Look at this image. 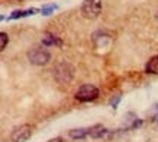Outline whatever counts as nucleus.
<instances>
[{
    "label": "nucleus",
    "mask_w": 158,
    "mask_h": 142,
    "mask_svg": "<svg viewBox=\"0 0 158 142\" xmlns=\"http://www.w3.org/2000/svg\"><path fill=\"white\" fill-rule=\"evenodd\" d=\"M102 10V2L101 0H84L81 6V13L86 19H95L100 16Z\"/></svg>",
    "instance_id": "4"
},
{
    "label": "nucleus",
    "mask_w": 158,
    "mask_h": 142,
    "mask_svg": "<svg viewBox=\"0 0 158 142\" xmlns=\"http://www.w3.org/2000/svg\"><path fill=\"white\" fill-rule=\"evenodd\" d=\"M151 116H152V119L155 120V122H158V104H155L152 107V110H151Z\"/></svg>",
    "instance_id": "14"
},
{
    "label": "nucleus",
    "mask_w": 158,
    "mask_h": 142,
    "mask_svg": "<svg viewBox=\"0 0 158 142\" xmlns=\"http://www.w3.org/2000/svg\"><path fill=\"white\" fill-rule=\"evenodd\" d=\"M7 43H9V35L6 34V32H2L0 34V50H5Z\"/></svg>",
    "instance_id": "12"
},
{
    "label": "nucleus",
    "mask_w": 158,
    "mask_h": 142,
    "mask_svg": "<svg viewBox=\"0 0 158 142\" xmlns=\"http://www.w3.org/2000/svg\"><path fill=\"white\" fill-rule=\"evenodd\" d=\"M110 135V131L106 129L102 125H95L89 127V136L94 139H101V138H107Z\"/></svg>",
    "instance_id": "7"
},
{
    "label": "nucleus",
    "mask_w": 158,
    "mask_h": 142,
    "mask_svg": "<svg viewBox=\"0 0 158 142\" xmlns=\"http://www.w3.org/2000/svg\"><path fill=\"white\" fill-rule=\"evenodd\" d=\"M48 142H63L62 138H54V139H50Z\"/></svg>",
    "instance_id": "15"
},
{
    "label": "nucleus",
    "mask_w": 158,
    "mask_h": 142,
    "mask_svg": "<svg viewBox=\"0 0 158 142\" xmlns=\"http://www.w3.org/2000/svg\"><path fill=\"white\" fill-rule=\"evenodd\" d=\"M41 44L44 47H51V46H57V47H62L63 46V41L56 37L54 34H50V32H45L41 38Z\"/></svg>",
    "instance_id": "6"
},
{
    "label": "nucleus",
    "mask_w": 158,
    "mask_h": 142,
    "mask_svg": "<svg viewBox=\"0 0 158 142\" xmlns=\"http://www.w3.org/2000/svg\"><path fill=\"white\" fill-rule=\"evenodd\" d=\"M147 73H152V75H158V54L154 56L151 60H148L147 66H145Z\"/></svg>",
    "instance_id": "10"
},
{
    "label": "nucleus",
    "mask_w": 158,
    "mask_h": 142,
    "mask_svg": "<svg viewBox=\"0 0 158 142\" xmlns=\"http://www.w3.org/2000/svg\"><path fill=\"white\" fill-rule=\"evenodd\" d=\"M73 72H75L73 66L70 63L64 62V60L57 62L56 66L53 68V76H54V79L59 84H62V85L70 84V81L73 79Z\"/></svg>",
    "instance_id": "1"
},
{
    "label": "nucleus",
    "mask_w": 158,
    "mask_h": 142,
    "mask_svg": "<svg viewBox=\"0 0 158 142\" xmlns=\"http://www.w3.org/2000/svg\"><path fill=\"white\" fill-rule=\"evenodd\" d=\"M120 100H122V95H116L114 98H111V100H110V106H111L113 108H117Z\"/></svg>",
    "instance_id": "13"
},
{
    "label": "nucleus",
    "mask_w": 158,
    "mask_h": 142,
    "mask_svg": "<svg viewBox=\"0 0 158 142\" xmlns=\"http://www.w3.org/2000/svg\"><path fill=\"white\" fill-rule=\"evenodd\" d=\"M100 95V91L95 85L92 84H84L78 88V91L75 92V100H78L79 102H89L97 100Z\"/></svg>",
    "instance_id": "3"
},
{
    "label": "nucleus",
    "mask_w": 158,
    "mask_h": 142,
    "mask_svg": "<svg viewBox=\"0 0 158 142\" xmlns=\"http://www.w3.org/2000/svg\"><path fill=\"white\" fill-rule=\"evenodd\" d=\"M69 136L72 139H85L89 136V127H78V129H72L69 131Z\"/></svg>",
    "instance_id": "8"
},
{
    "label": "nucleus",
    "mask_w": 158,
    "mask_h": 142,
    "mask_svg": "<svg viewBox=\"0 0 158 142\" xmlns=\"http://www.w3.org/2000/svg\"><path fill=\"white\" fill-rule=\"evenodd\" d=\"M27 56H28L29 63H32L35 66H45L51 60L50 51L47 48H44V46H37L29 48Z\"/></svg>",
    "instance_id": "2"
},
{
    "label": "nucleus",
    "mask_w": 158,
    "mask_h": 142,
    "mask_svg": "<svg viewBox=\"0 0 158 142\" xmlns=\"http://www.w3.org/2000/svg\"><path fill=\"white\" fill-rule=\"evenodd\" d=\"M32 135V127L29 125H21L15 127L10 133L12 142H27Z\"/></svg>",
    "instance_id": "5"
},
{
    "label": "nucleus",
    "mask_w": 158,
    "mask_h": 142,
    "mask_svg": "<svg viewBox=\"0 0 158 142\" xmlns=\"http://www.w3.org/2000/svg\"><path fill=\"white\" fill-rule=\"evenodd\" d=\"M38 12V9H35V7H31V9H27V10H15L12 13L10 16L7 18V19H19V18H25V16H31V15H35Z\"/></svg>",
    "instance_id": "9"
},
{
    "label": "nucleus",
    "mask_w": 158,
    "mask_h": 142,
    "mask_svg": "<svg viewBox=\"0 0 158 142\" xmlns=\"http://www.w3.org/2000/svg\"><path fill=\"white\" fill-rule=\"evenodd\" d=\"M57 9V6L56 5H45L41 7V13L44 15V16H48V15H51L53 12Z\"/></svg>",
    "instance_id": "11"
}]
</instances>
